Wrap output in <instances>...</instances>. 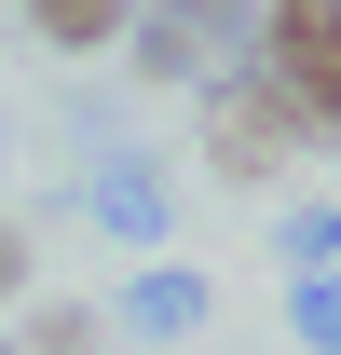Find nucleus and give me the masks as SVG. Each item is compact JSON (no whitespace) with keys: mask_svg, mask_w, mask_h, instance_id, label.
I'll use <instances>...</instances> for the list:
<instances>
[{"mask_svg":"<svg viewBox=\"0 0 341 355\" xmlns=\"http://www.w3.org/2000/svg\"><path fill=\"white\" fill-rule=\"evenodd\" d=\"M246 69L273 83V110L300 123V150H341V0H259Z\"/></svg>","mask_w":341,"mask_h":355,"instance_id":"nucleus-1","label":"nucleus"},{"mask_svg":"<svg viewBox=\"0 0 341 355\" xmlns=\"http://www.w3.org/2000/svg\"><path fill=\"white\" fill-rule=\"evenodd\" d=\"M328 273H341V205H314L287 232V287H328Z\"/></svg>","mask_w":341,"mask_h":355,"instance_id":"nucleus-7","label":"nucleus"},{"mask_svg":"<svg viewBox=\"0 0 341 355\" xmlns=\"http://www.w3.org/2000/svg\"><path fill=\"white\" fill-rule=\"evenodd\" d=\"M82 342H96V314L55 301V314H28V342H14V355H82Z\"/></svg>","mask_w":341,"mask_h":355,"instance_id":"nucleus-8","label":"nucleus"},{"mask_svg":"<svg viewBox=\"0 0 341 355\" xmlns=\"http://www.w3.org/2000/svg\"><path fill=\"white\" fill-rule=\"evenodd\" d=\"M28 28H42L55 55H96V42H123V28H137V0H28Z\"/></svg>","mask_w":341,"mask_h":355,"instance_id":"nucleus-5","label":"nucleus"},{"mask_svg":"<svg viewBox=\"0 0 341 355\" xmlns=\"http://www.w3.org/2000/svg\"><path fill=\"white\" fill-rule=\"evenodd\" d=\"M287 150H300V123L273 110V83H259V69H218L205 83V164L218 178H273Z\"/></svg>","mask_w":341,"mask_h":355,"instance_id":"nucleus-3","label":"nucleus"},{"mask_svg":"<svg viewBox=\"0 0 341 355\" xmlns=\"http://www.w3.org/2000/svg\"><path fill=\"white\" fill-rule=\"evenodd\" d=\"M14 287H28V232L0 219V301H14Z\"/></svg>","mask_w":341,"mask_h":355,"instance_id":"nucleus-10","label":"nucleus"},{"mask_svg":"<svg viewBox=\"0 0 341 355\" xmlns=\"http://www.w3.org/2000/svg\"><path fill=\"white\" fill-rule=\"evenodd\" d=\"M96 219L150 246V232H164V178H150V164H110V178H96Z\"/></svg>","mask_w":341,"mask_h":355,"instance_id":"nucleus-6","label":"nucleus"},{"mask_svg":"<svg viewBox=\"0 0 341 355\" xmlns=\"http://www.w3.org/2000/svg\"><path fill=\"white\" fill-rule=\"evenodd\" d=\"M246 42H259V0H137L123 28L150 83H218V69H246Z\"/></svg>","mask_w":341,"mask_h":355,"instance_id":"nucleus-2","label":"nucleus"},{"mask_svg":"<svg viewBox=\"0 0 341 355\" xmlns=\"http://www.w3.org/2000/svg\"><path fill=\"white\" fill-rule=\"evenodd\" d=\"M0 355H14V342H0Z\"/></svg>","mask_w":341,"mask_h":355,"instance_id":"nucleus-11","label":"nucleus"},{"mask_svg":"<svg viewBox=\"0 0 341 355\" xmlns=\"http://www.w3.org/2000/svg\"><path fill=\"white\" fill-rule=\"evenodd\" d=\"M300 342H314V355H341V273H328V287H300Z\"/></svg>","mask_w":341,"mask_h":355,"instance_id":"nucleus-9","label":"nucleus"},{"mask_svg":"<svg viewBox=\"0 0 341 355\" xmlns=\"http://www.w3.org/2000/svg\"><path fill=\"white\" fill-rule=\"evenodd\" d=\"M123 328H150V342H191L205 328V273H177V260H150L123 287Z\"/></svg>","mask_w":341,"mask_h":355,"instance_id":"nucleus-4","label":"nucleus"}]
</instances>
